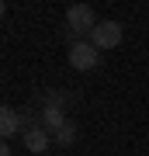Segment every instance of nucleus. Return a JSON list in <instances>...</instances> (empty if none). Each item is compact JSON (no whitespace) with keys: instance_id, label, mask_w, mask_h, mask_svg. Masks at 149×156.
Segmentation results:
<instances>
[{"instance_id":"1","label":"nucleus","mask_w":149,"mask_h":156,"mask_svg":"<svg viewBox=\"0 0 149 156\" xmlns=\"http://www.w3.org/2000/svg\"><path fill=\"white\" fill-rule=\"evenodd\" d=\"M125 38V28H122V21H101L94 31H90V45H94L97 52H104V49H118Z\"/></svg>"},{"instance_id":"2","label":"nucleus","mask_w":149,"mask_h":156,"mask_svg":"<svg viewBox=\"0 0 149 156\" xmlns=\"http://www.w3.org/2000/svg\"><path fill=\"white\" fill-rule=\"evenodd\" d=\"M97 62H101V52H97L90 42H73V49H69V66L76 69V73L97 69Z\"/></svg>"},{"instance_id":"3","label":"nucleus","mask_w":149,"mask_h":156,"mask_svg":"<svg viewBox=\"0 0 149 156\" xmlns=\"http://www.w3.org/2000/svg\"><path fill=\"white\" fill-rule=\"evenodd\" d=\"M66 24H69V28L76 31V35H83V31L90 35V31H94V28H97L101 21H97L94 7H87V4H73L69 11H66Z\"/></svg>"},{"instance_id":"4","label":"nucleus","mask_w":149,"mask_h":156,"mask_svg":"<svg viewBox=\"0 0 149 156\" xmlns=\"http://www.w3.org/2000/svg\"><path fill=\"white\" fill-rule=\"evenodd\" d=\"M21 142H24L28 153H45V149H49V142H52V132H45L42 125H28L24 135H21Z\"/></svg>"},{"instance_id":"5","label":"nucleus","mask_w":149,"mask_h":156,"mask_svg":"<svg viewBox=\"0 0 149 156\" xmlns=\"http://www.w3.org/2000/svg\"><path fill=\"white\" fill-rule=\"evenodd\" d=\"M24 128V118L14 111V108H0V135L4 139H11V135H17Z\"/></svg>"},{"instance_id":"6","label":"nucleus","mask_w":149,"mask_h":156,"mask_svg":"<svg viewBox=\"0 0 149 156\" xmlns=\"http://www.w3.org/2000/svg\"><path fill=\"white\" fill-rule=\"evenodd\" d=\"M66 122H69V118L62 115V108H59V104H49V108L42 111V128H45V132H52V135L59 132Z\"/></svg>"},{"instance_id":"7","label":"nucleus","mask_w":149,"mask_h":156,"mask_svg":"<svg viewBox=\"0 0 149 156\" xmlns=\"http://www.w3.org/2000/svg\"><path fill=\"white\" fill-rule=\"evenodd\" d=\"M52 139L59 142V146H73V142H76V125H73V122H66V125L59 128V132L52 135Z\"/></svg>"},{"instance_id":"8","label":"nucleus","mask_w":149,"mask_h":156,"mask_svg":"<svg viewBox=\"0 0 149 156\" xmlns=\"http://www.w3.org/2000/svg\"><path fill=\"white\" fill-rule=\"evenodd\" d=\"M0 156H11V149H7V146H4V149H0Z\"/></svg>"}]
</instances>
